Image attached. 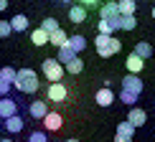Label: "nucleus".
Here are the masks:
<instances>
[{"label": "nucleus", "instance_id": "obj_33", "mask_svg": "<svg viewBox=\"0 0 155 142\" xmlns=\"http://www.w3.org/2000/svg\"><path fill=\"white\" fill-rule=\"evenodd\" d=\"M61 3H71V0H61Z\"/></svg>", "mask_w": 155, "mask_h": 142}, {"label": "nucleus", "instance_id": "obj_17", "mask_svg": "<svg viewBox=\"0 0 155 142\" xmlns=\"http://www.w3.org/2000/svg\"><path fill=\"white\" fill-rule=\"evenodd\" d=\"M66 41H69V36L64 33L61 28H56V31H51V33H48V43H54L56 48H59V46H64Z\"/></svg>", "mask_w": 155, "mask_h": 142}, {"label": "nucleus", "instance_id": "obj_5", "mask_svg": "<svg viewBox=\"0 0 155 142\" xmlns=\"http://www.w3.org/2000/svg\"><path fill=\"white\" fill-rule=\"evenodd\" d=\"M135 137V124L130 119H125V122H120L117 124V132H114V140L117 142H130Z\"/></svg>", "mask_w": 155, "mask_h": 142}, {"label": "nucleus", "instance_id": "obj_21", "mask_svg": "<svg viewBox=\"0 0 155 142\" xmlns=\"http://www.w3.org/2000/svg\"><path fill=\"white\" fill-rule=\"evenodd\" d=\"M31 41H33V46H46L48 43V33L43 28H36L33 33H31Z\"/></svg>", "mask_w": 155, "mask_h": 142}, {"label": "nucleus", "instance_id": "obj_7", "mask_svg": "<svg viewBox=\"0 0 155 142\" xmlns=\"http://www.w3.org/2000/svg\"><path fill=\"white\" fill-rule=\"evenodd\" d=\"M122 89H127V92H132V94H143V81L137 79V74H127L125 79H122Z\"/></svg>", "mask_w": 155, "mask_h": 142}, {"label": "nucleus", "instance_id": "obj_6", "mask_svg": "<svg viewBox=\"0 0 155 142\" xmlns=\"http://www.w3.org/2000/svg\"><path fill=\"white\" fill-rule=\"evenodd\" d=\"M61 124H64V117L59 112H46L43 114V127H46L48 132H59Z\"/></svg>", "mask_w": 155, "mask_h": 142}, {"label": "nucleus", "instance_id": "obj_11", "mask_svg": "<svg viewBox=\"0 0 155 142\" xmlns=\"http://www.w3.org/2000/svg\"><path fill=\"white\" fill-rule=\"evenodd\" d=\"M28 112H31V117H33V119H43V114L48 112V104L43 99H36V102H31Z\"/></svg>", "mask_w": 155, "mask_h": 142}, {"label": "nucleus", "instance_id": "obj_12", "mask_svg": "<svg viewBox=\"0 0 155 142\" xmlns=\"http://www.w3.org/2000/svg\"><path fill=\"white\" fill-rule=\"evenodd\" d=\"M127 119H130L132 124H135V130H137V127H143L145 122H147V114H145V109H137V107L132 104V109H130V114H127Z\"/></svg>", "mask_w": 155, "mask_h": 142}, {"label": "nucleus", "instance_id": "obj_9", "mask_svg": "<svg viewBox=\"0 0 155 142\" xmlns=\"http://www.w3.org/2000/svg\"><path fill=\"white\" fill-rule=\"evenodd\" d=\"M18 112V104L15 102L10 99L8 94L3 96V99H0V119H5V117H10V114H15Z\"/></svg>", "mask_w": 155, "mask_h": 142}, {"label": "nucleus", "instance_id": "obj_1", "mask_svg": "<svg viewBox=\"0 0 155 142\" xmlns=\"http://www.w3.org/2000/svg\"><path fill=\"white\" fill-rule=\"evenodd\" d=\"M13 84H15V89L23 92V94H36L38 92V74L33 69H21V71H15Z\"/></svg>", "mask_w": 155, "mask_h": 142}, {"label": "nucleus", "instance_id": "obj_10", "mask_svg": "<svg viewBox=\"0 0 155 142\" xmlns=\"http://www.w3.org/2000/svg\"><path fill=\"white\" fill-rule=\"evenodd\" d=\"M69 21L71 23H84L87 21V5H71V8H69Z\"/></svg>", "mask_w": 155, "mask_h": 142}, {"label": "nucleus", "instance_id": "obj_19", "mask_svg": "<svg viewBox=\"0 0 155 142\" xmlns=\"http://www.w3.org/2000/svg\"><path fill=\"white\" fill-rule=\"evenodd\" d=\"M74 56H76V51H74L71 46H69V43H64V46H59V56H56V59H59L61 63H66V61H71Z\"/></svg>", "mask_w": 155, "mask_h": 142}, {"label": "nucleus", "instance_id": "obj_14", "mask_svg": "<svg viewBox=\"0 0 155 142\" xmlns=\"http://www.w3.org/2000/svg\"><path fill=\"white\" fill-rule=\"evenodd\" d=\"M120 15V8H117V3L114 0H107V3H102V8H99V18H117Z\"/></svg>", "mask_w": 155, "mask_h": 142}, {"label": "nucleus", "instance_id": "obj_16", "mask_svg": "<svg viewBox=\"0 0 155 142\" xmlns=\"http://www.w3.org/2000/svg\"><path fill=\"white\" fill-rule=\"evenodd\" d=\"M135 25H137L135 13H120V31H132Z\"/></svg>", "mask_w": 155, "mask_h": 142}, {"label": "nucleus", "instance_id": "obj_23", "mask_svg": "<svg viewBox=\"0 0 155 142\" xmlns=\"http://www.w3.org/2000/svg\"><path fill=\"white\" fill-rule=\"evenodd\" d=\"M135 53H137L140 59H150L153 56V46L150 43H137V46H135Z\"/></svg>", "mask_w": 155, "mask_h": 142}, {"label": "nucleus", "instance_id": "obj_28", "mask_svg": "<svg viewBox=\"0 0 155 142\" xmlns=\"http://www.w3.org/2000/svg\"><path fill=\"white\" fill-rule=\"evenodd\" d=\"M13 33V28H10V21H0V38H8Z\"/></svg>", "mask_w": 155, "mask_h": 142}, {"label": "nucleus", "instance_id": "obj_32", "mask_svg": "<svg viewBox=\"0 0 155 142\" xmlns=\"http://www.w3.org/2000/svg\"><path fill=\"white\" fill-rule=\"evenodd\" d=\"M5 8H8V0H0V13H3Z\"/></svg>", "mask_w": 155, "mask_h": 142}, {"label": "nucleus", "instance_id": "obj_3", "mask_svg": "<svg viewBox=\"0 0 155 142\" xmlns=\"http://www.w3.org/2000/svg\"><path fill=\"white\" fill-rule=\"evenodd\" d=\"M41 71H43V76H46L48 81H61L64 74H66V69H64V63L59 59H46L41 63Z\"/></svg>", "mask_w": 155, "mask_h": 142}, {"label": "nucleus", "instance_id": "obj_2", "mask_svg": "<svg viewBox=\"0 0 155 142\" xmlns=\"http://www.w3.org/2000/svg\"><path fill=\"white\" fill-rule=\"evenodd\" d=\"M94 48H97V53L102 59H109V56H114V53L122 51V43L117 38H112V33H99L94 38Z\"/></svg>", "mask_w": 155, "mask_h": 142}, {"label": "nucleus", "instance_id": "obj_30", "mask_svg": "<svg viewBox=\"0 0 155 142\" xmlns=\"http://www.w3.org/2000/svg\"><path fill=\"white\" fill-rule=\"evenodd\" d=\"M8 92H10V81H5L3 76H0V96H5Z\"/></svg>", "mask_w": 155, "mask_h": 142}, {"label": "nucleus", "instance_id": "obj_34", "mask_svg": "<svg viewBox=\"0 0 155 142\" xmlns=\"http://www.w3.org/2000/svg\"><path fill=\"white\" fill-rule=\"evenodd\" d=\"M153 18H155V8H153Z\"/></svg>", "mask_w": 155, "mask_h": 142}, {"label": "nucleus", "instance_id": "obj_4", "mask_svg": "<svg viewBox=\"0 0 155 142\" xmlns=\"http://www.w3.org/2000/svg\"><path fill=\"white\" fill-rule=\"evenodd\" d=\"M66 96H69V89L64 86L61 81H51V84H48V89H46V99H48V102L61 104V102H66Z\"/></svg>", "mask_w": 155, "mask_h": 142}, {"label": "nucleus", "instance_id": "obj_25", "mask_svg": "<svg viewBox=\"0 0 155 142\" xmlns=\"http://www.w3.org/2000/svg\"><path fill=\"white\" fill-rule=\"evenodd\" d=\"M120 13H135V0H117Z\"/></svg>", "mask_w": 155, "mask_h": 142}, {"label": "nucleus", "instance_id": "obj_26", "mask_svg": "<svg viewBox=\"0 0 155 142\" xmlns=\"http://www.w3.org/2000/svg\"><path fill=\"white\" fill-rule=\"evenodd\" d=\"M41 28L46 31V33H51V31H56V28H59V23H56V18H43Z\"/></svg>", "mask_w": 155, "mask_h": 142}, {"label": "nucleus", "instance_id": "obj_18", "mask_svg": "<svg viewBox=\"0 0 155 142\" xmlns=\"http://www.w3.org/2000/svg\"><path fill=\"white\" fill-rule=\"evenodd\" d=\"M64 69H66L69 74H74V76H76V74H81V69H84V61L79 59V53H76L71 61H66V63H64Z\"/></svg>", "mask_w": 155, "mask_h": 142}, {"label": "nucleus", "instance_id": "obj_31", "mask_svg": "<svg viewBox=\"0 0 155 142\" xmlns=\"http://www.w3.org/2000/svg\"><path fill=\"white\" fill-rule=\"evenodd\" d=\"M79 3H81V5H87V8H94V5H99L102 0H79Z\"/></svg>", "mask_w": 155, "mask_h": 142}, {"label": "nucleus", "instance_id": "obj_8", "mask_svg": "<svg viewBox=\"0 0 155 142\" xmlns=\"http://www.w3.org/2000/svg\"><path fill=\"white\" fill-rule=\"evenodd\" d=\"M3 127H5L10 134H18V132L23 130V119L18 117V112H15V114H10V117H5V119H3Z\"/></svg>", "mask_w": 155, "mask_h": 142}, {"label": "nucleus", "instance_id": "obj_27", "mask_svg": "<svg viewBox=\"0 0 155 142\" xmlns=\"http://www.w3.org/2000/svg\"><path fill=\"white\" fill-rule=\"evenodd\" d=\"M0 76H3L5 81H10V84H13V79H15V69H10V66L0 69Z\"/></svg>", "mask_w": 155, "mask_h": 142}, {"label": "nucleus", "instance_id": "obj_29", "mask_svg": "<svg viewBox=\"0 0 155 142\" xmlns=\"http://www.w3.org/2000/svg\"><path fill=\"white\" fill-rule=\"evenodd\" d=\"M31 142H46V132H31Z\"/></svg>", "mask_w": 155, "mask_h": 142}, {"label": "nucleus", "instance_id": "obj_15", "mask_svg": "<svg viewBox=\"0 0 155 142\" xmlns=\"http://www.w3.org/2000/svg\"><path fill=\"white\" fill-rule=\"evenodd\" d=\"M143 66H145V59H140V56L132 51V53L127 56V71H130V74H140Z\"/></svg>", "mask_w": 155, "mask_h": 142}, {"label": "nucleus", "instance_id": "obj_22", "mask_svg": "<svg viewBox=\"0 0 155 142\" xmlns=\"http://www.w3.org/2000/svg\"><path fill=\"white\" fill-rule=\"evenodd\" d=\"M66 43L76 51V53H81V51L87 48V38H84V36H69V41H66Z\"/></svg>", "mask_w": 155, "mask_h": 142}, {"label": "nucleus", "instance_id": "obj_24", "mask_svg": "<svg viewBox=\"0 0 155 142\" xmlns=\"http://www.w3.org/2000/svg\"><path fill=\"white\" fill-rule=\"evenodd\" d=\"M120 102H125L127 107H132L135 102H137V94H132V92H127V89H122V92H120Z\"/></svg>", "mask_w": 155, "mask_h": 142}, {"label": "nucleus", "instance_id": "obj_20", "mask_svg": "<svg viewBox=\"0 0 155 142\" xmlns=\"http://www.w3.org/2000/svg\"><path fill=\"white\" fill-rule=\"evenodd\" d=\"M10 28H13V31H18V33H21V31H28V18H25L23 13H18V15L10 21Z\"/></svg>", "mask_w": 155, "mask_h": 142}, {"label": "nucleus", "instance_id": "obj_13", "mask_svg": "<svg viewBox=\"0 0 155 142\" xmlns=\"http://www.w3.org/2000/svg\"><path fill=\"white\" fill-rule=\"evenodd\" d=\"M94 99H97V104H99V107H109V104L114 102V92H112L109 86H104V89H99V92H97Z\"/></svg>", "mask_w": 155, "mask_h": 142}]
</instances>
